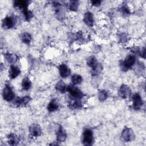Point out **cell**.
I'll use <instances>...</instances> for the list:
<instances>
[{"instance_id": "cell-1", "label": "cell", "mask_w": 146, "mask_h": 146, "mask_svg": "<svg viewBox=\"0 0 146 146\" xmlns=\"http://www.w3.org/2000/svg\"><path fill=\"white\" fill-rule=\"evenodd\" d=\"M136 62V57L134 55L131 54L128 55L124 60L121 61L120 67L123 71H127L131 68Z\"/></svg>"}, {"instance_id": "cell-2", "label": "cell", "mask_w": 146, "mask_h": 146, "mask_svg": "<svg viewBox=\"0 0 146 146\" xmlns=\"http://www.w3.org/2000/svg\"><path fill=\"white\" fill-rule=\"evenodd\" d=\"M94 135L92 131L90 129H86L82 133V143L84 145L90 146L93 144Z\"/></svg>"}, {"instance_id": "cell-3", "label": "cell", "mask_w": 146, "mask_h": 146, "mask_svg": "<svg viewBox=\"0 0 146 146\" xmlns=\"http://www.w3.org/2000/svg\"><path fill=\"white\" fill-rule=\"evenodd\" d=\"M71 97L73 99H81L83 96L84 94L82 91L78 88L74 86V85H69L67 86V91Z\"/></svg>"}, {"instance_id": "cell-4", "label": "cell", "mask_w": 146, "mask_h": 146, "mask_svg": "<svg viewBox=\"0 0 146 146\" xmlns=\"http://www.w3.org/2000/svg\"><path fill=\"white\" fill-rule=\"evenodd\" d=\"M123 140L125 142H130L135 139V134L133 130L130 128H124L121 134Z\"/></svg>"}, {"instance_id": "cell-5", "label": "cell", "mask_w": 146, "mask_h": 146, "mask_svg": "<svg viewBox=\"0 0 146 146\" xmlns=\"http://www.w3.org/2000/svg\"><path fill=\"white\" fill-rule=\"evenodd\" d=\"M132 101V107L135 110H140L143 105V101L140 94L135 93L131 97Z\"/></svg>"}, {"instance_id": "cell-6", "label": "cell", "mask_w": 146, "mask_h": 146, "mask_svg": "<svg viewBox=\"0 0 146 146\" xmlns=\"http://www.w3.org/2000/svg\"><path fill=\"white\" fill-rule=\"evenodd\" d=\"M2 96L5 100L7 102L11 101L14 98V93L9 84H6L3 89Z\"/></svg>"}, {"instance_id": "cell-7", "label": "cell", "mask_w": 146, "mask_h": 146, "mask_svg": "<svg viewBox=\"0 0 146 146\" xmlns=\"http://www.w3.org/2000/svg\"><path fill=\"white\" fill-rule=\"evenodd\" d=\"M16 23L15 19L13 17L7 16L2 21V27L5 29H9L13 27Z\"/></svg>"}, {"instance_id": "cell-8", "label": "cell", "mask_w": 146, "mask_h": 146, "mask_svg": "<svg viewBox=\"0 0 146 146\" xmlns=\"http://www.w3.org/2000/svg\"><path fill=\"white\" fill-rule=\"evenodd\" d=\"M131 95V90L130 88L125 85V84H122L118 91V95L123 98V99H126L128 97H129Z\"/></svg>"}, {"instance_id": "cell-9", "label": "cell", "mask_w": 146, "mask_h": 146, "mask_svg": "<svg viewBox=\"0 0 146 146\" xmlns=\"http://www.w3.org/2000/svg\"><path fill=\"white\" fill-rule=\"evenodd\" d=\"M29 133L31 137H38L42 134L40 127L36 124H33L29 127Z\"/></svg>"}, {"instance_id": "cell-10", "label": "cell", "mask_w": 146, "mask_h": 146, "mask_svg": "<svg viewBox=\"0 0 146 146\" xmlns=\"http://www.w3.org/2000/svg\"><path fill=\"white\" fill-rule=\"evenodd\" d=\"M53 7L55 10V13L56 17L59 18H63L64 17V12L63 11V9L62 6L60 3L58 2H54L53 3Z\"/></svg>"}, {"instance_id": "cell-11", "label": "cell", "mask_w": 146, "mask_h": 146, "mask_svg": "<svg viewBox=\"0 0 146 146\" xmlns=\"http://www.w3.org/2000/svg\"><path fill=\"white\" fill-rule=\"evenodd\" d=\"M21 73V70L19 67L13 64H11L10 67L9 71V76L10 79H13L16 78Z\"/></svg>"}, {"instance_id": "cell-12", "label": "cell", "mask_w": 146, "mask_h": 146, "mask_svg": "<svg viewBox=\"0 0 146 146\" xmlns=\"http://www.w3.org/2000/svg\"><path fill=\"white\" fill-rule=\"evenodd\" d=\"M56 140L58 142H63L67 138V134L63 128L60 126L56 132Z\"/></svg>"}, {"instance_id": "cell-13", "label": "cell", "mask_w": 146, "mask_h": 146, "mask_svg": "<svg viewBox=\"0 0 146 146\" xmlns=\"http://www.w3.org/2000/svg\"><path fill=\"white\" fill-rule=\"evenodd\" d=\"M59 71L61 77L67 78L70 75L71 71L69 67L64 64H61L59 66Z\"/></svg>"}, {"instance_id": "cell-14", "label": "cell", "mask_w": 146, "mask_h": 146, "mask_svg": "<svg viewBox=\"0 0 146 146\" xmlns=\"http://www.w3.org/2000/svg\"><path fill=\"white\" fill-rule=\"evenodd\" d=\"M83 21L88 26L92 27L94 23V19L92 14L90 11L85 13L83 17Z\"/></svg>"}, {"instance_id": "cell-15", "label": "cell", "mask_w": 146, "mask_h": 146, "mask_svg": "<svg viewBox=\"0 0 146 146\" xmlns=\"http://www.w3.org/2000/svg\"><path fill=\"white\" fill-rule=\"evenodd\" d=\"M29 1L25 0H17L14 2V6L17 7L22 11L27 9Z\"/></svg>"}, {"instance_id": "cell-16", "label": "cell", "mask_w": 146, "mask_h": 146, "mask_svg": "<svg viewBox=\"0 0 146 146\" xmlns=\"http://www.w3.org/2000/svg\"><path fill=\"white\" fill-rule=\"evenodd\" d=\"M19 138L14 133H11L7 136V142L11 145H18L19 143Z\"/></svg>"}, {"instance_id": "cell-17", "label": "cell", "mask_w": 146, "mask_h": 146, "mask_svg": "<svg viewBox=\"0 0 146 146\" xmlns=\"http://www.w3.org/2000/svg\"><path fill=\"white\" fill-rule=\"evenodd\" d=\"M4 58L8 63H10L11 64L15 63L18 59V56L16 54L9 52L4 54Z\"/></svg>"}, {"instance_id": "cell-18", "label": "cell", "mask_w": 146, "mask_h": 146, "mask_svg": "<svg viewBox=\"0 0 146 146\" xmlns=\"http://www.w3.org/2000/svg\"><path fill=\"white\" fill-rule=\"evenodd\" d=\"M56 90L60 93H65L67 91V86L62 80H59L55 85Z\"/></svg>"}, {"instance_id": "cell-19", "label": "cell", "mask_w": 146, "mask_h": 146, "mask_svg": "<svg viewBox=\"0 0 146 146\" xmlns=\"http://www.w3.org/2000/svg\"><path fill=\"white\" fill-rule=\"evenodd\" d=\"M59 107V104L56 99H52L48 103L47 106V110L50 112H54L56 111Z\"/></svg>"}, {"instance_id": "cell-20", "label": "cell", "mask_w": 146, "mask_h": 146, "mask_svg": "<svg viewBox=\"0 0 146 146\" xmlns=\"http://www.w3.org/2000/svg\"><path fill=\"white\" fill-rule=\"evenodd\" d=\"M87 64L91 68V69H93L98 66L99 62L95 56H91L87 59Z\"/></svg>"}, {"instance_id": "cell-21", "label": "cell", "mask_w": 146, "mask_h": 146, "mask_svg": "<svg viewBox=\"0 0 146 146\" xmlns=\"http://www.w3.org/2000/svg\"><path fill=\"white\" fill-rule=\"evenodd\" d=\"M21 86H22V90L25 91L29 90L31 87V82L30 80L27 77L25 78L22 81Z\"/></svg>"}, {"instance_id": "cell-22", "label": "cell", "mask_w": 146, "mask_h": 146, "mask_svg": "<svg viewBox=\"0 0 146 146\" xmlns=\"http://www.w3.org/2000/svg\"><path fill=\"white\" fill-rule=\"evenodd\" d=\"M80 99H76L72 98L71 101L69 103V106L72 109L79 108L82 107V103L80 100Z\"/></svg>"}, {"instance_id": "cell-23", "label": "cell", "mask_w": 146, "mask_h": 146, "mask_svg": "<svg viewBox=\"0 0 146 146\" xmlns=\"http://www.w3.org/2000/svg\"><path fill=\"white\" fill-rule=\"evenodd\" d=\"M21 38L22 41L23 43H26V44L30 43L31 42V39H32L31 35L29 33H23L21 35Z\"/></svg>"}, {"instance_id": "cell-24", "label": "cell", "mask_w": 146, "mask_h": 146, "mask_svg": "<svg viewBox=\"0 0 146 146\" xmlns=\"http://www.w3.org/2000/svg\"><path fill=\"white\" fill-rule=\"evenodd\" d=\"M120 12L121 13V14H123V15L124 16H128L130 14V10L129 9L128 7V6H127V3H123L120 9Z\"/></svg>"}, {"instance_id": "cell-25", "label": "cell", "mask_w": 146, "mask_h": 146, "mask_svg": "<svg viewBox=\"0 0 146 146\" xmlns=\"http://www.w3.org/2000/svg\"><path fill=\"white\" fill-rule=\"evenodd\" d=\"M108 97V93L106 90H102L99 91L98 93V98L100 102L105 101Z\"/></svg>"}, {"instance_id": "cell-26", "label": "cell", "mask_w": 146, "mask_h": 146, "mask_svg": "<svg viewBox=\"0 0 146 146\" xmlns=\"http://www.w3.org/2000/svg\"><path fill=\"white\" fill-rule=\"evenodd\" d=\"M82 77L78 74H74L71 77V82L72 85H76L81 83L82 82Z\"/></svg>"}, {"instance_id": "cell-27", "label": "cell", "mask_w": 146, "mask_h": 146, "mask_svg": "<svg viewBox=\"0 0 146 146\" xmlns=\"http://www.w3.org/2000/svg\"><path fill=\"white\" fill-rule=\"evenodd\" d=\"M79 6V2L78 1H71L68 3V9L72 11H76L78 10Z\"/></svg>"}, {"instance_id": "cell-28", "label": "cell", "mask_w": 146, "mask_h": 146, "mask_svg": "<svg viewBox=\"0 0 146 146\" xmlns=\"http://www.w3.org/2000/svg\"><path fill=\"white\" fill-rule=\"evenodd\" d=\"M144 65L143 64V63L140 62H138L136 64V66H135V71L136 72V73L137 74H141L143 73V71L144 70Z\"/></svg>"}, {"instance_id": "cell-29", "label": "cell", "mask_w": 146, "mask_h": 146, "mask_svg": "<svg viewBox=\"0 0 146 146\" xmlns=\"http://www.w3.org/2000/svg\"><path fill=\"white\" fill-rule=\"evenodd\" d=\"M103 69V67L101 64V63H99L98 66L95 67L94 68L91 69V74L92 75H96L101 72L102 70Z\"/></svg>"}, {"instance_id": "cell-30", "label": "cell", "mask_w": 146, "mask_h": 146, "mask_svg": "<svg viewBox=\"0 0 146 146\" xmlns=\"http://www.w3.org/2000/svg\"><path fill=\"white\" fill-rule=\"evenodd\" d=\"M31 98L29 96H25L22 98H20V106H25L27 105L31 100Z\"/></svg>"}, {"instance_id": "cell-31", "label": "cell", "mask_w": 146, "mask_h": 146, "mask_svg": "<svg viewBox=\"0 0 146 146\" xmlns=\"http://www.w3.org/2000/svg\"><path fill=\"white\" fill-rule=\"evenodd\" d=\"M22 13L24 15V17H25L26 20L27 21H29L33 17V13L28 9H26V10H25L22 11Z\"/></svg>"}, {"instance_id": "cell-32", "label": "cell", "mask_w": 146, "mask_h": 146, "mask_svg": "<svg viewBox=\"0 0 146 146\" xmlns=\"http://www.w3.org/2000/svg\"><path fill=\"white\" fill-rule=\"evenodd\" d=\"M75 37H76V39L77 40H79V41H82L83 40V34L82 33V31H78L76 35H75Z\"/></svg>"}, {"instance_id": "cell-33", "label": "cell", "mask_w": 146, "mask_h": 146, "mask_svg": "<svg viewBox=\"0 0 146 146\" xmlns=\"http://www.w3.org/2000/svg\"><path fill=\"white\" fill-rule=\"evenodd\" d=\"M139 52L140 55L142 58H145V47L142 48L139 51Z\"/></svg>"}, {"instance_id": "cell-34", "label": "cell", "mask_w": 146, "mask_h": 146, "mask_svg": "<svg viewBox=\"0 0 146 146\" xmlns=\"http://www.w3.org/2000/svg\"><path fill=\"white\" fill-rule=\"evenodd\" d=\"M127 40V36L125 34H121L120 35V40L121 42H125Z\"/></svg>"}, {"instance_id": "cell-35", "label": "cell", "mask_w": 146, "mask_h": 146, "mask_svg": "<svg viewBox=\"0 0 146 146\" xmlns=\"http://www.w3.org/2000/svg\"><path fill=\"white\" fill-rule=\"evenodd\" d=\"M102 2L100 1H98V0H94V1H91V3L92 4L93 6L98 7L101 4Z\"/></svg>"}]
</instances>
